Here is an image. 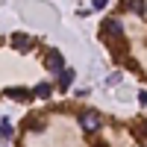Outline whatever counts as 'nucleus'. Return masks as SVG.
I'll return each mask as SVG.
<instances>
[{
    "instance_id": "nucleus-8",
    "label": "nucleus",
    "mask_w": 147,
    "mask_h": 147,
    "mask_svg": "<svg viewBox=\"0 0 147 147\" xmlns=\"http://www.w3.org/2000/svg\"><path fill=\"white\" fill-rule=\"evenodd\" d=\"M50 91H53V88H50V82H38V85L32 88L35 97H50Z\"/></svg>"
},
{
    "instance_id": "nucleus-10",
    "label": "nucleus",
    "mask_w": 147,
    "mask_h": 147,
    "mask_svg": "<svg viewBox=\"0 0 147 147\" xmlns=\"http://www.w3.org/2000/svg\"><path fill=\"white\" fill-rule=\"evenodd\" d=\"M138 103H141V106H147V91H141V94H138Z\"/></svg>"
},
{
    "instance_id": "nucleus-6",
    "label": "nucleus",
    "mask_w": 147,
    "mask_h": 147,
    "mask_svg": "<svg viewBox=\"0 0 147 147\" xmlns=\"http://www.w3.org/2000/svg\"><path fill=\"white\" fill-rule=\"evenodd\" d=\"M71 80H74V71H71V68H62V71H59V88H68Z\"/></svg>"
},
{
    "instance_id": "nucleus-7",
    "label": "nucleus",
    "mask_w": 147,
    "mask_h": 147,
    "mask_svg": "<svg viewBox=\"0 0 147 147\" xmlns=\"http://www.w3.org/2000/svg\"><path fill=\"white\" fill-rule=\"evenodd\" d=\"M127 9H129V12H136V15H144V12H147V3H144V0H129Z\"/></svg>"
},
{
    "instance_id": "nucleus-9",
    "label": "nucleus",
    "mask_w": 147,
    "mask_h": 147,
    "mask_svg": "<svg viewBox=\"0 0 147 147\" xmlns=\"http://www.w3.org/2000/svg\"><path fill=\"white\" fill-rule=\"evenodd\" d=\"M132 132H136V136H138L141 141H147V118L141 121V124H136V127H132Z\"/></svg>"
},
{
    "instance_id": "nucleus-2",
    "label": "nucleus",
    "mask_w": 147,
    "mask_h": 147,
    "mask_svg": "<svg viewBox=\"0 0 147 147\" xmlns=\"http://www.w3.org/2000/svg\"><path fill=\"white\" fill-rule=\"evenodd\" d=\"M100 124H103V121H100L97 112H82V115H80V127H82L85 132H97Z\"/></svg>"
},
{
    "instance_id": "nucleus-1",
    "label": "nucleus",
    "mask_w": 147,
    "mask_h": 147,
    "mask_svg": "<svg viewBox=\"0 0 147 147\" xmlns=\"http://www.w3.org/2000/svg\"><path fill=\"white\" fill-rule=\"evenodd\" d=\"M100 35L106 38V44L115 50V56H118V44H121V38H124V27H121V21H106L103 27H100Z\"/></svg>"
},
{
    "instance_id": "nucleus-3",
    "label": "nucleus",
    "mask_w": 147,
    "mask_h": 147,
    "mask_svg": "<svg viewBox=\"0 0 147 147\" xmlns=\"http://www.w3.org/2000/svg\"><path fill=\"white\" fill-rule=\"evenodd\" d=\"M44 68H47V71H53V74H59V71L65 68L62 53H59V50H47V56H44Z\"/></svg>"
},
{
    "instance_id": "nucleus-4",
    "label": "nucleus",
    "mask_w": 147,
    "mask_h": 147,
    "mask_svg": "<svg viewBox=\"0 0 147 147\" xmlns=\"http://www.w3.org/2000/svg\"><path fill=\"white\" fill-rule=\"evenodd\" d=\"M12 47L21 50V53H27L30 47H32V38H30V35H24V32H15V35H12Z\"/></svg>"
},
{
    "instance_id": "nucleus-5",
    "label": "nucleus",
    "mask_w": 147,
    "mask_h": 147,
    "mask_svg": "<svg viewBox=\"0 0 147 147\" xmlns=\"http://www.w3.org/2000/svg\"><path fill=\"white\" fill-rule=\"evenodd\" d=\"M6 97L27 103V100H32V91H30V88H21V85H15V88H6Z\"/></svg>"
}]
</instances>
